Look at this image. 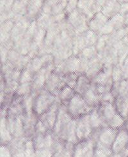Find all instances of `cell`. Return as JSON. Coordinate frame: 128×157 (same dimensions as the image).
I'll return each instance as SVG.
<instances>
[{"label":"cell","instance_id":"1","mask_svg":"<svg viewBox=\"0 0 128 157\" xmlns=\"http://www.w3.org/2000/svg\"><path fill=\"white\" fill-rule=\"evenodd\" d=\"M65 105L69 114L74 119H77L87 115L93 110L87 105L83 96L77 93Z\"/></svg>","mask_w":128,"mask_h":157},{"label":"cell","instance_id":"2","mask_svg":"<svg viewBox=\"0 0 128 157\" xmlns=\"http://www.w3.org/2000/svg\"><path fill=\"white\" fill-rule=\"evenodd\" d=\"M56 97L51 92L43 89L35 98L33 112L38 117L45 113L53 105Z\"/></svg>","mask_w":128,"mask_h":157},{"label":"cell","instance_id":"3","mask_svg":"<svg viewBox=\"0 0 128 157\" xmlns=\"http://www.w3.org/2000/svg\"><path fill=\"white\" fill-rule=\"evenodd\" d=\"M119 130L106 126L100 130H96L97 134L95 138L96 144L103 147L111 149Z\"/></svg>","mask_w":128,"mask_h":157},{"label":"cell","instance_id":"4","mask_svg":"<svg viewBox=\"0 0 128 157\" xmlns=\"http://www.w3.org/2000/svg\"><path fill=\"white\" fill-rule=\"evenodd\" d=\"M76 133L78 140L81 142L89 139L93 133V129L90 122L89 113L76 119Z\"/></svg>","mask_w":128,"mask_h":157},{"label":"cell","instance_id":"5","mask_svg":"<svg viewBox=\"0 0 128 157\" xmlns=\"http://www.w3.org/2000/svg\"><path fill=\"white\" fill-rule=\"evenodd\" d=\"M80 59L79 57L72 55L56 66L54 73L60 76H63L70 73H77L80 67Z\"/></svg>","mask_w":128,"mask_h":157},{"label":"cell","instance_id":"6","mask_svg":"<svg viewBox=\"0 0 128 157\" xmlns=\"http://www.w3.org/2000/svg\"><path fill=\"white\" fill-rule=\"evenodd\" d=\"M61 103L58 98L56 97V99L53 105L45 113L38 117L51 132H53L56 118H57L58 112Z\"/></svg>","mask_w":128,"mask_h":157},{"label":"cell","instance_id":"7","mask_svg":"<svg viewBox=\"0 0 128 157\" xmlns=\"http://www.w3.org/2000/svg\"><path fill=\"white\" fill-rule=\"evenodd\" d=\"M76 119H72L64 126L60 132L57 138L65 142L76 144L79 142L76 133Z\"/></svg>","mask_w":128,"mask_h":157},{"label":"cell","instance_id":"8","mask_svg":"<svg viewBox=\"0 0 128 157\" xmlns=\"http://www.w3.org/2000/svg\"><path fill=\"white\" fill-rule=\"evenodd\" d=\"M66 86H67V85L63 80L62 77L53 72L47 78L44 89L51 92L56 97H58L60 92Z\"/></svg>","mask_w":128,"mask_h":157},{"label":"cell","instance_id":"9","mask_svg":"<svg viewBox=\"0 0 128 157\" xmlns=\"http://www.w3.org/2000/svg\"><path fill=\"white\" fill-rule=\"evenodd\" d=\"M72 119V117L69 115L67 112L66 106L61 103L58 110L57 118H56V123L52 132L56 137H58L62 128Z\"/></svg>","mask_w":128,"mask_h":157},{"label":"cell","instance_id":"10","mask_svg":"<svg viewBox=\"0 0 128 157\" xmlns=\"http://www.w3.org/2000/svg\"><path fill=\"white\" fill-rule=\"evenodd\" d=\"M38 119V117L34 113L25 114L23 119L25 139L31 140L34 137L35 135V126Z\"/></svg>","mask_w":128,"mask_h":157},{"label":"cell","instance_id":"11","mask_svg":"<svg viewBox=\"0 0 128 157\" xmlns=\"http://www.w3.org/2000/svg\"><path fill=\"white\" fill-rule=\"evenodd\" d=\"M128 146V132L123 127L120 129L111 146L113 154H120Z\"/></svg>","mask_w":128,"mask_h":157},{"label":"cell","instance_id":"12","mask_svg":"<svg viewBox=\"0 0 128 157\" xmlns=\"http://www.w3.org/2000/svg\"><path fill=\"white\" fill-rule=\"evenodd\" d=\"M23 97H19L15 94L13 100L6 112V117L12 119L23 117L25 115V111L21 102Z\"/></svg>","mask_w":128,"mask_h":157},{"label":"cell","instance_id":"13","mask_svg":"<svg viewBox=\"0 0 128 157\" xmlns=\"http://www.w3.org/2000/svg\"><path fill=\"white\" fill-rule=\"evenodd\" d=\"M98 111L106 124L118 113L114 103L101 101L98 106Z\"/></svg>","mask_w":128,"mask_h":157},{"label":"cell","instance_id":"14","mask_svg":"<svg viewBox=\"0 0 128 157\" xmlns=\"http://www.w3.org/2000/svg\"><path fill=\"white\" fill-rule=\"evenodd\" d=\"M109 20L110 19L104 16L101 12H99L96 13L94 18L92 19L88 22L89 30L99 35L102 28L108 23Z\"/></svg>","mask_w":128,"mask_h":157},{"label":"cell","instance_id":"15","mask_svg":"<svg viewBox=\"0 0 128 157\" xmlns=\"http://www.w3.org/2000/svg\"><path fill=\"white\" fill-rule=\"evenodd\" d=\"M103 67L104 64L99 55H97L89 60L88 68L86 73H85V75L88 77L90 80H92L101 72Z\"/></svg>","mask_w":128,"mask_h":157},{"label":"cell","instance_id":"16","mask_svg":"<svg viewBox=\"0 0 128 157\" xmlns=\"http://www.w3.org/2000/svg\"><path fill=\"white\" fill-rule=\"evenodd\" d=\"M120 9V4L117 2V0H107L102 8L101 12L110 19L119 13Z\"/></svg>","mask_w":128,"mask_h":157},{"label":"cell","instance_id":"17","mask_svg":"<svg viewBox=\"0 0 128 157\" xmlns=\"http://www.w3.org/2000/svg\"><path fill=\"white\" fill-rule=\"evenodd\" d=\"M114 105L117 112L126 120L128 118V95H119L115 98Z\"/></svg>","mask_w":128,"mask_h":157},{"label":"cell","instance_id":"18","mask_svg":"<svg viewBox=\"0 0 128 157\" xmlns=\"http://www.w3.org/2000/svg\"><path fill=\"white\" fill-rule=\"evenodd\" d=\"M90 78L85 75H80L78 76L74 90L77 94L83 96L90 89Z\"/></svg>","mask_w":128,"mask_h":157},{"label":"cell","instance_id":"19","mask_svg":"<svg viewBox=\"0 0 128 157\" xmlns=\"http://www.w3.org/2000/svg\"><path fill=\"white\" fill-rule=\"evenodd\" d=\"M90 122L94 131L100 130L101 128L107 126L104 122L98 111V106L94 108L89 113Z\"/></svg>","mask_w":128,"mask_h":157},{"label":"cell","instance_id":"20","mask_svg":"<svg viewBox=\"0 0 128 157\" xmlns=\"http://www.w3.org/2000/svg\"><path fill=\"white\" fill-rule=\"evenodd\" d=\"M83 98H84L85 101H86L87 105L93 109L99 106L101 102L100 96L98 95L96 92L92 90L91 89H90L83 96Z\"/></svg>","mask_w":128,"mask_h":157},{"label":"cell","instance_id":"21","mask_svg":"<svg viewBox=\"0 0 128 157\" xmlns=\"http://www.w3.org/2000/svg\"><path fill=\"white\" fill-rule=\"evenodd\" d=\"M76 94V92L74 89L70 88L67 85L60 92L58 98L62 104L66 105Z\"/></svg>","mask_w":128,"mask_h":157},{"label":"cell","instance_id":"22","mask_svg":"<svg viewBox=\"0 0 128 157\" xmlns=\"http://www.w3.org/2000/svg\"><path fill=\"white\" fill-rule=\"evenodd\" d=\"M126 121V120L122 116H120L119 113H117L115 117L110 120L106 125L112 128V129L119 130L124 126Z\"/></svg>","mask_w":128,"mask_h":157},{"label":"cell","instance_id":"23","mask_svg":"<svg viewBox=\"0 0 128 157\" xmlns=\"http://www.w3.org/2000/svg\"><path fill=\"white\" fill-rule=\"evenodd\" d=\"M35 98L30 94L24 97H23L22 102L23 108L25 111V114H30L33 112V106H34Z\"/></svg>","mask_w":128,"mask_h":157},{"label":"cell","instance_id":"24","mask_svg":"<svg viewBox=\"0 0 128 157\" xmlns=\"http://www.w3.org/2000/svg\"><path fill=\"white\" fill-rule=\"evenodd\" d=\"M82 35H83V37L85 38L86 47L96 46L98 39L99 37V35H98L95 32L91 31L90 30L85 32Z\"/></svg>","mask_w":128,"mask_h":157},{"label":"cell","instance_id":"25","mask_svg":"<svg viewBox=\"0 0 128 157\" xmlns=\"http://www.w3.org/2000/svg\"><path fill=\"white\" fill-rule=\"evenodd\" d=\"M32 89V82L19 83V87L15 92V94L19 97H24L31 94Z\"/></svg>","mask_w":128,"mask_h":157},{"label":"cell","instance_id":"26","mask_svg":"<svg viewBox=\"0 0 128 157\" xmlns=\"http://www.w3.org/2000/svg\"><path fill=\"white\" fill-rule=\"evenodd\" d=\"M110 21L113 25V27H114L115 30L122 29V28H124L126 26L125 24L124 16H122L119 13L116 14L115 16L111 17Z\"/></svg>","mask_w":128,"mask_h":157},{"label":"cell","instance_id":"27","mask_svg":"<svg viewBox=\"0 0 128 157\" xmlns=\"http://www.w3.org/2000/svg\"><path fill=\"white\" fill-rule=\"evenodd\" d=\"M98 52L96 48V46H90L85 48L83 50L77 55L79 58H85L88 60H90L93 57L98 55Z\"/></svg>","mask_w":128,"mask_h":157},{"label":"cell","instance_id":"28","mask_svg":"<svg viewBox=\"0 0 128 157\" xmlns=\"http://www.w3.org/2000/svg\"><path fill=\"white\" fill-rule=\"evenodd\" d=\"M78 76H79V75L77 73H70L62 77L67 86L74 89L76 87Z\"/></svg>","mask_w":128,"mask_h":157},{"label":"cell","instance_id":"29","mask_svg":"<svg viewBox=\"0 0 128 157\" xmlns=\"http://www.w3.org/2000/svg\"><path fill=\"white\" fill-rule=\"evenodd\" d=\"M112 78L113 82H121L122 79V72L121 66L119 64L117 66H113L112 71Z\"/></svg>","mask_w":128,"mask_h":157},{"label":"cell","instance_id":"30","mask_svg":"<svg viewBox=\"0 0 128 157\" xmlns=\"http://www.w3.org/2000/svg\"><path fill=\"white\" fill-rule=\"evenodd\" d=\"M34 75L28 70L27 68H25L22 71L21 73V78L19 80V83H28V82H32L33 79Z\"/></svg>","mask_w":128,"mask_h":157},{"label":"cell","instance_id":"31","mask_svg":"<svg viewBox=\"0 0 128 157\" xmlns=\"http://www.w3.org/2000/svg\"><path fill=\"white\" fill-rule=\"evenodd\" d=\"M48 132H50V131L49 130L47 126L40 120L38 119L36 126H35V134L45 135Z\"/></svg>","mask_w":128,"mask_h":157},{"label":"cell","instance_id":"32","mask_svg":"<svg viewBox=\"0 0 128 157\" xmlns=\"http://www.w3.org/2000/svg\"><path fill=\"white\" fill-rule=\"evenodd\" d=\"M77 3L78 0H68L67 6L65 9V12L67 16L69 15L71 12L75 10L76 9H77Z\"/></svg>","mask_w":128,"mask_h":157},{"label":"cell","instance_id":"33","mask_svg":"<svg viewBox=\"0 0 128 157\" xmlns=\"http://www.w3.org/2000/svg\"><path fill=\"white\" fill-rule=\"evenodd\" d=\"M119 95L120 96L128 95V80H122L120 82Z\"/></svg>","mask_w":128,"mask_h":157},{"label":"cell","instance_id":"34","mask_svg":"<svg viewBox=\"0 0 128 157\" xmlns=\"http://www.w3.org/2000/svg\"><path fill=\"white\" fill-rule=\"evenodd\" d=\"M66 6L61 3H58L53 6L52 8V15L53 16H57L58 14L65 12Z\"/></svg>","mask_w":128,"mask_h":157},{"label":"cell","instance_id":"35","mask_svg":"<svg viewBox=\"0 0 128 157\" xmlns=\"http://www.w3.org/2000/svg\"><path fill=\"white\" fill-rule=\"evenodd\" d=\"M119 13L121 14L123 16H125L127 14H128V3L120 5Z\"/></svg>","mask_w":128,"mask_h":157},{"label":"cell","instance_id":"36","mask_svg":"<svg viewBox=\"0 0 128 157\" xmlns=\"http://www.w3.org/2000/svg\"><path fill=\"white\" fill-rule=\"evenodd\" d=\"M30 2H31L32 4L37 6L39 9H42V6H43L45 0H30Z\"/></svg>","mask_w":128,"mask_h":157},{"label":"cell","instance_id":"37","mask_svg":"<svg viewBox=\"0 0 128 157\" xmlns=\"http://www.w3.org/2000/svg\"><path fill=\"white\" fill-rule=\"evenodd\" d=\"M117 2H118L119 3H120V5L128 3V0H117Z\"/></svg>","mask_w":128,"mask_h":157},{"label":"cell","instance_id":"38","mask_svg":"<svg viewBox=\"0 0 128 157\" xmlns=\"http://www.w3.org/2000/svg\"><path fill=\"white\" fill-rule=\"evenodd\" d=\"M127 36H128V35H127Z\"/></svg>","mask_w":128,"mask_h":157},{"label":"cell","instance_id":"39","mask_svg":"<svg viewBox=\"0 0 128 157\" xmlns=\"http://www.w3.org/2000/svg\"><path fill=\"white\" fill-rule=\"evenodd\" d=\"M127 157H128V156H127Z\"/></svg>","mask_w":128,"mask_h":157}]
</instances>
